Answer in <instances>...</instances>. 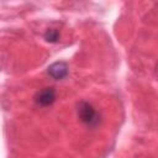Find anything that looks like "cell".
I'll return each instance as SVG.
<instances>
[{
  "mask_svg": "<svg viewBox=\"0 0 158 158\" xmlns=\"http://www.w3.org/2000/svg\"><path fill=\"white\" fill-rule=\"evenodd\" d=\"M77 114L79 120L88 127H96L101 121L100 112L89 101L81 100L77 105Z\"/></svg>",
  "mask_w": 158,
  "mask_h": 158,
  "instance_id": "cell-1",
  "label": "cell"
},
{
  "mask_svg": "<svg viewBox=\"0 0 158 158\" xmlns=\"http://www.w3.org/2000/svg\"><path fill=\"white\" fill-rule=\"evenodd\" d=\"M56 98H57V93H56L54 88L46 86L35 94L33 100H35L36 105L42 106V107H47V106H51L56 101Z\"/></svg>",
  "mask_w": 158,
  "mask_h": 158,
  "instance_id": "cell-2",
  "label": "cell"
},
{
  "mask_svg": "<svg viewBox=\"0 0 158 158\" xmlns=\"http://www.w3.org/2000/svg\"><path fill=\"white\" fill-rule=\"evenodd\" d=\"M47 73H48V75H49L52 79H54V80H62V79H64V78L68 75V73H69V67H68V64H67L65 62H63V60L54 62V63H52V64L48 67Z\"/></svg>",
  "mask_w": 158,
  "mask_h": 158,
  "instance_id": "cell-3",
  "label": "cell"
},
{
  "mask_svg": "<svg viewBox=\"0 0 158 158\" xmlns=\"http://www.w3.org/2000/svg\"><path fill=\"white\" fill-rule=\"evenodd\" d=\"M44 40L49 43H57L59 41V37H60V33L57 28H47V31L44 32L43 35Z\"/></svg>",
  "mask_w": 158,
  "mask_h": 158,
  "instance_id": "cell-4",
  "label": "cell"
},
{
  "mask_svg": "<svg viewBox=\"0 0 158 158\" xmlns=\"http://www.w3.org/2000/svg\"><path fill=\"white\" fill-rule=\"evenodd\" d=\"M157 68H158V67H157Z\"/></svg>",
  "mask_w": 158,
  "mask_h": 158,
  "instance_id": "cell-5",
  "label": "cell"
}]
</instances>
